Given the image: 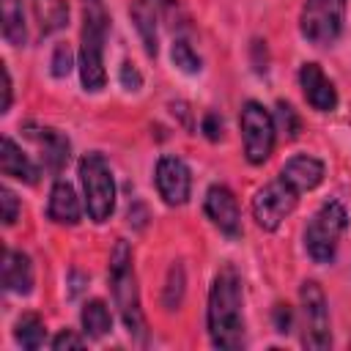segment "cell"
I'll return each mask as SVG.
<instances>
[{"instance_id":"21","label":"cell","mask_w":351,"mask_h":351,"mask_svg":"<svg viewBox=\"0 0 351 351\" xmlns=\"http://www.w3.org/2000/svg\"><path fill=\"white\" fill-rule=\"evenodd\" d=\"M14 337H16V343L22 346V348H41L44 346V340H47V326H44V321L36 315V313H27V315H22L19 321H16V326H14Z\"/></svg>"},{"instance_id":"6","label":"cell","mask_w":351,"mask_h":351,"mask_svg":"<svg viewBox=\"0 0 351 351\" xmlns=\"http://www.w3.org/2000/svg\"><path fill=\"white\" fill-rule=\"evenodd\" d=\"M343 16H346V0H304L299 19L302 36L315 47H326L340 36Z\"/></svg>"},{"instance_id":"5","label":"cell","mask_w":351,"mask_h":351,"mask_svg":"<svg viewBox=\"0 0 351 351\" xmlns=\"http://www.w3.org/2000/svg\"><path fill=\"white\" fill-rule=\"evenodd\" d=\"M80 181L85 189V208L93 222L110 219L115 208V181L101 154H85L80 162Z\"/></svg>"},{"instance_id":"12","label":"cell","mask_w":351,"mask_h":351,"mask_svg":"<svg viewBox=\"0 0 351 351\" xmlns=\"http://www.w3.org/2000/svg\"><path fill=\"white\" fill-rule=\"evenodd\" d=\"M206 214L208 219L228 236H239L241 233V214H239V203L233 197V192L222 184H214L206 192Z\"/></svg>"},{"instance_id":"15","label":"cell","mask_w":351,"mask_h":351,"mask_svg":"<svg viewBox=\"0 0 351 351\" xmlns=\"http://www.w3.org/2000/svg\"><path fill=\"white\" fill-rule=\"evenodd\" d=\"M280 178H285V181L302 195V192L315 189V186L324 181V165H321L315 156L299 154V156H291V159L282 165Z\"/></svg>"},{"instance_id":"20","label":"cell","mask_w":351,"mask_h":351,"mask_svg":"<svg viewBox=\"0 0 351 351\" xmlns=\"http://www.w3.org/2000/svg\"><path fill=\"white\" fill-rule=\"evenodd\" d=\"M82 329L88 337H101L112 329V315L101 299H90L82 307Z\"/></svg>"},{"instance_id":"2","label":"cell","mask_w":351,"mask_h":351,"mask_svg":"<svg viewBox=\"0 0 351 351\" xmlns=\"http://www.w3.org/2000/svg\"><path fill=\"white\" fill-rule=\"evenodd\" d=\"M110 14L101 0H82V33H80V80L82 88L96 93L104 88L107 74L101 63Z\"/></svg>"},{"instance_id":"22","label":"cell","mask_w":351,"mask_h":351,"mask_svg":"<svg viewBox=\"0 0 351 351\" xmlns=\"http://www.w3.org/2000/svg\"><path fill=\"white\" fill-rule=\"evenodd\" d=\"M0 14H3V36L8 44L14 47H22L25 44V14H22V5L16 0H3L0 3Z\"/></svg>"},{"instance_id":"10","label":"cell","mask_w":351,"mask_h":351,"mask_svg":"<svg viewBox=\"0 0 351 351\" xmlns=\"http://www.w3.org/2000/svg\"><path fill=\"white\" fill-rule=\"evenodd\" d=\"M156 189L167 206H181L189 197L192 189V176L184 159L178 156H162L156 165Z\"/></svg>"},{"instance_id":"30","label":"cell","mask_w":351,"mask_h":351,"mask_svg":"<svg viewBox=\"0 0 351 351\" xmlns=\"http://www.w3.org/2000/svg\"><path fill=\"white\" fill-rule=\"evenodd\" d=\"M121 82H123L126 90H137V88L143 85V77H140V71H137L132 63H123V66H121Z\"/></svg>"},{"instance_id":"7","label":"cell","mask_w":351,"mask_h":351,"mask_svg":"<svg viewBox=\"0 0 351 351\" xmlns=\"http://www.w3.org/2000/svg\"><path fill=\"white\" fill-rule=\"evenodd\" d=\"M274 134H277V123L269 115V110L258 101H247L241 107V140H244V154L252 165H263L271 156Z\"/></svg>"},{"instance_id":"31","label":"cell","mask_w":351,"mask_h":351,"mask_svg":"<svg viewBox=\"0 0 351 351\" xmlns=\"http://www.w3.org/2000/svg\"><path fill=\"white\" fill-rule=\"evenodd\" d=\"M203 132L208 140H219L222 137V118L217 112H206L203 115Z\"/></svg>"},{"instance_id":"8","label":"cell","mask_w":351,"mask_h":351,"mask_svg":"<svg viewBox=\"0 0 351 351\" xmlns=\"http://www.w3.org/2000/svg\"><path fill=\"white\" fill-rule=\"evenodd\" d=\"M299 203V192L285 181H269L266 186H261L252 197V217L263 230H277L280 222L296 208Z\"/></svg>"},{"instance_id":"27","label":"cell","mask_w":351,"mask_h":351,"mask_svg":"<svg viewBox=\"0 0 351 351\" xmlns=\"http://www.w3.org/2000/svg\"><path fill=\"white\" fill-rule=\"evenodd\" d=\"M0 203H3V222L14 225V219L19 214V203H16V195L8 186H0Z\"/></svg>"},{"instance_id":"3","label":"cell","mask_w":351,"mask_h":351,"mask_svg":"<svg viewBox=\"0 0 351 351\" xmlns=\"http://www.w3.org/2000/svg\"><path fill=\"white\" fill-rule=\"evenodd\" d=\"M110 285H112V296H115V304L121 310V318H123L129 335L143 337L145 321H143V310H140L137 277L132 269V250L126 241H118L110 255Z\"/></svg>"},{"instance_id":"23","label":"cell","mask_w":351,"mask_h":351,"mask_svg":"<svg viewBox=\"0 0 351 351\" xmlns=\"http://www.w3.org/2000/svg\"><path fill=\"white\" fill-rule=\"evenodd\" d=\"M170 58H173V63H176L184 74H195V71H200V58L195 55V49H192L189 41H184V38H176V41H173Z\"/></svg>"},{"instance_id":"18","label":"cell","mask_w":351,"mask_h":351,"mask_svg":"<svg viewBox=\"0 0 351 351\" xmlns=\"http://www.w3.org/2000/svg\"><path fill=\"white\" fill-rule=\"evenodd\" d=\"M0 170H3V176H11V178L25 181V184H36V181H38V167L25 156V151H22L11 137H3Z\"/></svg>"},{"instance_id":"1","label":"cell","mask_w":351,"mask_h":351,"mask_svg":"<svg viewBox=\"0 0 351 351\" xmlns=\"http://www.w3.org/2000/svg\"><path fill=\"white\" fill-rule=\"evenodd\" d=\"M208 335L217 348H239L244 343L241 282L233 269H222L208 293Z\"/></svg>"},{"instance_id":"28","label":"cell","mask_w":351,"mask_h":351,"mask_svg":"<svg viewBox=\"0 0 351 351\" xmlns=\"http://www.w3.org/2000/svg\"><path fill=\"white\" fill-rule=\"evenodd\" d=\"M271 318H274V329H277L280 335H288V332L293 329V310H291L288 304H274Z\"/></svg>"},{"instance_id":"26","label":"cell","mask_w":351,"mask_h":351,"mask_svg":"<svg viewBox=\"0 0 351 351\" xmlns=\"http://www.w3.org/2000/svg\"><path fill=\"white\" fill-rule=\"evenodd\" d=\"M71 69V49L66 44H58L52 52V74L55 77H66Z\"/></svg>"},{"instance_id":"17","label":"cell","mask_w":351,"mask_h":351,"mask_svg":"<svg viewBox=\"0 0 351 351\" xmlns=\"http://www.w3.org/2000/svg\"><path fill=\"white\" fill-rule=\"evenodd\" d=\"M3 288L11 293H30L33 288V266L25 252L3 250Z\"/></svg>"},{"instance_id":"11","label":"cell","mask_w":351,"mask_h":351,"mask_svg":"<svg viewBox=\"0 0 351 351\" xmlns=\"http://www.w3.org/2000/svg\"><path fill=\"white\" fill-rule=\"evenodd\" d=\"M22 134L36 143V148L41 151V165L47 173L58 176L63 170V165L69 162V140L58 132V129H49V126H33L27 123L22 129Z\"/></svg>"},{"instance_id":"16","label":"cell","mask_w":351,"mask_h":351,"mask_svg":"<svg viewBox=\"0 0 351 351\" xmlns=\"http://www.w3.org/2000/svg\"><path fill=\"white\" fill-rule=\"evenodd\" d=\"M47 214L49 219H55L58 225H77L80 217H82V208H80V200L74 195V186L63 178H58L49 189V206H47Z\"/></svg>"},{"instance_id":"29","label":"cell","mask_w":351,"mask_h":351,"mask_svg":"<svg viewBox=\"0 0 351 351\" xmlns=\"http://www.w3.org/2000/svg\"><path fill=\"white\" fill-rule=\"evenodd\" d=\"M80 346H85V340H82L80 335H74L71 329L60 332V335L52 340V348H55V351H63V348H80Z\"/></svg>"},{"instance_id":"14","label":"cell","mask_w":351,"mask_h":351,"mask_svg":"<svg viewBox=\"0 0 351 351\" xmlns=\"http://www.w3.org/2000/svg\"><path fill=\"white\" fill-rule=\"evenodd\" d=\"M170 11H173V0H134L132 19L137 25V33H140L148 55H156V25Z\"/></svg>"},{"instance_id":"13","label":"cell","mask_w":351,"mask_h":351,"mask_svg":"<svg viewBox=\"0 0 351 351\" xmlns=\"http://www.w3.org/2000/svg\"><path fill=\"white\" fill-rule=\"evenodd\" d=\"M299 85L310 107H315L318 112H332L337 107V90L318 63H304L299 69Z\"/></svg>"},{"instance_id":"24","label":"cell","mask_w":351,"mask_h":351,"mask_svg":"<svg viewBox=\"0 0 351 351\" xmlns=\"http://www.w3.org/2000/svg\"><path fill=\"white\" fill-rule=\"evenodd\" d=\"M181 293H184V269L176 263L170 269V277H167V291H165V304L173 310L178 302H181Z\"/></svg>"},{"instance_id":"9","label":"cell","mask_w":351,"mask_h":351,"mask_svg":"<svg viewBox=\"0 0 351 351\" xmlns=\"http://www.w3.org/2000/svg\"><path fill=\"white\" fill-rule=\"evenodd\" d=\"M302 299V343L304 348H329L332 335H329V313H326V299L318 282L307 280L299 291Z\"/></svg>"},{"instance_id":"4","label":"cell","mask_w":351,"mask_h":351,"mask_svg":"<svg viewBox=\"0 0 351 351\" xmlns=\"http://www.w3.org/2000/svg\"><path fill=\"white\" fill-rule=\"evenodd\" d=\"M346 228H348V214H346V208H343L337 200L324 203V206L313 214V219H310V225H307V230H304L307 255H310L315 263H329V261L335 258V252H337V244H340V236L346 233Z\"/></svg>"},{"instance_id":"32","label":"cell","mask_w":351,"mask_h":351,"mask_svg":"<svg viewBox=\"0 0 351 351\" xmlns=\"http://www.w3.org/2000/svg\"><path fill=\"white\" fill-rule=\"evenodd\" d=\"M0 74H3V101H0V112H8L11 107V74H8V66L0 63Z\"/></svg>"},{"instance_id":"19","label":"cell","mask_w":351,"mask_h":351,"mask_svg":"<svg viewBox=\"0 0 351 351\" xmlns=\"http://www.w3.org/2000/svg\"><path fill=\"white\" fill-rule=\"evenodd\" d=\"M33 14H36V22H38V30L44 36L60 30L69 19V8L63 0H33Z\"/></svg>"},{"instance_id":"25","label":"cell","mask_w":351,"mask_h":351,"mask_svg":"<svg viewBox=\"0 0 351 351\" xmlns=\"http://www.w3.org/2000/svg\"><path fill=\"white\" fill-rule=\"evenodd\" d=\"M274 121L280 123V129H285V132H288V137H296V134H299V129H302V123H299V115H296V110H293L291 104H285V101H280V104H277Z\"/></svg>"}]
</instances>
